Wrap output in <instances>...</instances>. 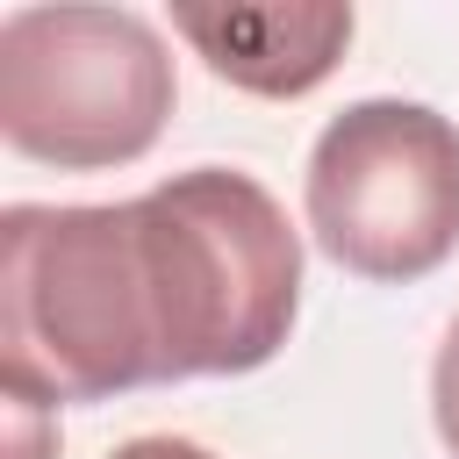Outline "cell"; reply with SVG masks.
<instances>
[{
	"label": "cell",
	"mask_w": 459,
	"mask_h": 459,
	"mask_svg": "<svg viewBox=\"0 0 459 459\" xmlns=\"http://www.w3.org/2000/svg\"><path fill=\"white\" fill-rule=\"evenodd\" d=\"M172 380L143 251V208L0 215V387L22 402H108Z\"/></svg>",
	"instance_id": "obj_1"
},
{
	"label": "cell",
	"mask_w": 459,
	"mask_h": 459,
	"mask_svg": "<svg viewBox=\"0 0 459 459\" xmlns=\"http://www.w3.org/2000/svg\"><path fill=\"white\" fill-rule=\"evenodd\" d=\"M172 380L265 366L301 308V237L287 208L222 165H194L136 194Z\"/></svg>",
	"instance_id": "obj_2"
},
{
	"label": "cell",
	"mask_w": 459,
	"mask_h": 459,
	"mask_svg": "<svg viewBox=\"0 0 459 459\" xmlns=\"http://www.w3.org/2000/svg\"><path fill=\"white\" fill-rule=\"evenodd\" d=\"M165 36L129 7H14L0 22V136L57 172L129 165L172 115Z\"/></svg>",
	"instance_id": "obj_3"
},
{
	"label": "cell",
	"mask_w": 459,
	"mask_h": 459,
	"mask_svg": "<svg viewBox=\"0 0 459 459\" xmlns=\"http://www.w3.org/2000/svg\"><path fill=\"white\" fill-rule=\"evenodd\" d=\"M308 230L359 280H423L459 251V129L423 100H351L308 151Z\"/></svg>",
	"instance_id": "obj_4"
},
{
	"label": "cell",
	"mask_w": 459,
	"mask_h": 459,
	"mask_svg": "<svg viewBox=\"0 0 459 459\" xmlns=\"http://www.w3.org/2000/svg\"><path fill=\"white\" fill-rule=\"evenodd\" d=\"M172 29L208 57L215 79L294 100L337 72L351 43V7H179Z\"/></svg>",
	"instance_id": "obj_5"
},
{
	"label": "cell",
	"mask_w": 459,
	"mask_h": 459,
	"mask_svg": "<svg viewBox=\"0 0 459 459\" xmlns=\"http://www.w3.org/2000/svg\"><path fill=\"white\" fill-rule=\"evenodd\" d=\"M430 416H437L445 452L459 459V316H452V330L437 344V366H430Z\"/></svg>",
	"instance_id": "obj_6"
},
{
	"label": "cell",
	"mask_w": 459,
	"mask_h": 459,
	"mask_svg": "<svg viewBox=\"0 0 459 459\" xmlns=\"http://www.w3.org/2000/svg\"><path fill=\"white\" fill-rule=\"evenodd\" d=\"M108 459H215V452L194 445V437H129V445H115Z\"/></svg>",
	"instance_id": "obj_7"
}]
</instances>
